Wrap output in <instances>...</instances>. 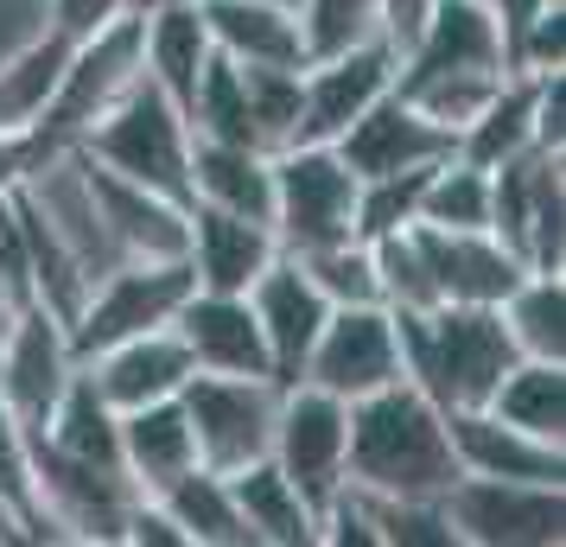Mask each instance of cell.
Segmentation results:
<instances>
[{
  "label": "cell",
  "instance_id": "6da1fadb",
  "mask_svg": "<svg viewBox=\"0 0 566 547\" xmlns=\"http://www.w3.org/2000/svg\"><path fill=\"white\" fill-rule=\"evenodd\" d=\"M459 484V459L439 414L413 382L350 401V452H344V491L363 503H439Z\"/></svg>",
  "mask_w": 566,
  "mask_h": 547
},
{
  "label": "cell",
  "instance_id": "7a4b0ae2",
  "mask_svg": "<svg viewBox=\"0 0 566 547\" xmlns=\"http://www.w3.org/2000/svg\"><path fill=\"white\" fill-rule=\"evenodd\" d=\"M395 338H401V382H413L439 414L484 408L515 364L503 313H484V306L395 313Z\"/></svg>",
  "mask_w": 566,
  "mask_h": 547
},
{
  "label": "cell",
  "instance_id": "3957f363",
  "mask_svg": "<svg viewBox=\"0 0 566 547\" xmlns=\"http://www.w3.org/2000/svg\"><path fill=\"white\" fill-rule=\"evenodd\" d=\"M71 154H83L96 172L122 185H140L154 198H172V204H191V122L172 96H159L154 83L140 77L108 108L96 128L83 134Z\"/></svg>",
  "mask_w": 566,
  "mask_h": 547
},
{
  "label": "cell",
  "instance_id": "277c9868",
  "mask_svg": "<svg viewBox=\"0 0 566 547\" xmlns=\"http://www.w3.org/2000/svg\"><path fill=\"white\" fill-rule=\"evenodd\" d=\"M134 503H140V491L115 465H83V459H64L45 440H32V522H39V547H45V535L57 547L122 541Z\"/></svg>",
  "mask_w": 566,
  "mask_h": 547
},
{
  "label": "cell",
  "instance_id": "5b68a950",
  "mask_svg": "<svg viewBox=\"0 0 566 547\" xmlns=\"http://www.w3.org/2000/svg\"><path fill=\"white\" fill-rule=\"evenodd\" d=\"M134 83H140V20H115V27L77 39L64 52V77H57V96L45 108L39 134H32V147L39 154H71Z\"/></svg>",
  "mask_w": 566,
  "mask_h": 547
},
{
  "label": "cell",
  "instance_id": "8992f818",
  "mask_svg": "<svg viewBox=\"0 0 566 547\" xmlns=\"http://www.w3.org/2000/svg\"><path fill=\"white\" fill-rule=\"evenodd\" d=\"M191 293L198 287L185 274V261H122V267H108L77 306V318L64 325L77 364H90V357H103L128 338H147V332H172V318Z\"/></svg>",
  "mask_w": 566,
  "mask_h": 547
},
{
  "label": "cell",
  "instance_id": "52a82bcc",
  "mask_svg": "<svg viewBox=\"0 0 566 547\" xmlns=\"http://www.w3.org/2000/svg\"><path fill=\"white\" fill-rule=\"evenodd\" d=\"M191 445H198V471L235 477L268 459L274 445V414H281V382L268 376H191L179 395Z\"/></svg>",
  "mask_w": 566,
  "mask_h": 547
},
{
  "label": "cell",
  "instance_id": "ba28073f",
  "mask_svg": "<svg viewBox=\"0 0 566 547\" xmlns=\"http://www.w3.org/2000/svg\"><path fill=\"white\" fill-rule=\"evenodd\" d=\"M357 235V179L332 147L293 140L274 154V242L281 255H318Z\"/></svg>",
  "mask_w": 566,
  "mask_h": 547
},
{
  "label": "cell",
  "instance_id": "9c48e42d",
  "mask_svg": "<svg viewBox=\"0 0 566 547\" xmlns=\"http://www.w3.org/2000/svg\"><path fill=\"white\" fill-rule=\"evenodd\" d=\"M490 235L528 274L566 267V159L522 154L490 172Z\"/></svg>",
  "mask_w": 566,
  "mask_h": 547
},
{
  "label": "cell",
  "instance_id": "30bf717a",
  "mask_svg": "<svg viewBox=\"0 0 566 547\" xmlns=\"http://www.w3.org/2000/svg\"><path fill=\"white\" fill-rule=\"evenodd\" d=\"M344 452H350V401L312 389V382H286L268 465L281 471L318 516L344 496Z\"/></svg>",
  "mask_w": 566,
  "mask_h": 547
},
{
  "label": "cell",
  "instance_id": "8fae6325",
  "mask_svg": "<svg viewBox=\"0 0 566 547\" xmlns=\"http://www.w3.org/2000/svg\"><path fill=\"white\" fill-rule=\"evenodd\" d=\"M439 516L464 547H566V484H496L459 477Z\"/></svg>",
  "mask_w": 566,
  "mask_h": 547
},
{
  "label": "cell",
  "instance_id": "7c38bea8",
  "mask_svg": "<svg viewBox=\"0 0 566 547\" xmlns=\"http://www.w3.org/2000/svg\"><path fill=\"white\" fill-rule=\"evenodd\" d=\"M77 369L83 364L71 350L64 318H52L45 306H27V313L7 318V332H0V401L27 433H39L52 420L57 395L71 389Z\"/></svg>",
  "mask_w": 566,
  "mask_h": 547
},
{
  "label": "cell",
  "instance_id": "4fadbf2b",
  "mask_svg": "<svg viewBox=\"0 0 566 547\" xmlns=\"http://www.w3.org/2000/svg\"><path fill=\"white\" fill-rule=\"evenodd\" d=\"M312 389L337 395V401H363V395L401 382V338H395V313L382 306H337L325 332L312 344L306 376Z\"/></svg>",
  "mask_w": 566,
  "mask_h": 547
},
{
  "label": "cell",
  "instance_id": "5bb4252c",
  "mask_svg": "<svg viewBox=\"0 0 566 547\" xmlns=\"http://www.w3.org/2000/svg\"><path fill=\"white\" fill-rule=\"evenodd\" d=\"M395 71L401 64H395V52H388L382 39L350 45V52H337V57H312L306 71H300V140L306 147H332L350 122H363L395 90Z\"/></svg>",
  "mask_w": 566,
  "mask_h": 547
},
{
  "label": "cell",
  "instance_id": "9a60e30c",
  "mask_svg": "<svg viewBox=\"0 0 566 547\" xmlns=\"http://www.w3.org/2000/svg\"><path fill=\"white\" fill-rule=\"evenodd\" d=\"M332 154L344 159V172H350L357 185H369V179L427 172V166H439V159H452V134H439L420 108L401 103V96L388 90L363 122H350V128L337 134Z\"/></svg>",
  "mask_w": 566,
  "mask_h": 547
},
{
  "label": "cell",
  "instance_id": "2e32d148",
  "mask_svg": "<svg viewBox=\"0 0 566 547\" xmlns=\"http://www.w3.org/2000/svg\"><path fill=\"white\" fill-rule=\"evenodd\" d=\"M242 299H249V313H255V325H261V344H268V376H274L281 389L286 382H300V376H306L312 344H318L325 318H332V306H325L318 287L306 281V267L281 255L255 287L242 293Z\"/></svg>",
  "mask_w": 566,
  "mask_h": 547
},
{
  "label": "cell",
  "instance_id": "e0dca14e",
  "mask_svg": "<svg viewBox=\"0 0 566 547\" xmlns=\"http://www.w3.org/2000/svg\"><path fill=\"white\" fill-rule=\"evenodd\" d=\"M413 235H420V261H427V281H433V306H484V313H496L528 281V267L490 230L446 235L413 223Z\"/></svg>",
  "mask_w": 566,
  "mask_h": 547
},
{
  "label": "cell",
  "instance_id": "ac0fdd59",
  "mask_svg": "<svg viewBox=\"0 0 566 547\" xmlns=\"http://www.w3.org/2000/svg\"><path fill=\"white\" fill-rule=\"evenodd\" d=\"M274 261H281V242H274L268 223L191 204V217H185V274H191L198 293H249Z\"/></svg>",
  "mask_w": 566,
  "mask_h": 547
},
{
  "label": "cell",
  "instance_id": "d6986e66",
  "mask_svg": "<svg viewBox=\"0 0 566 547\" xmlns=\"http://www.w3.org/2000/svg\"><path fill=\"white\" fill-rule=\"evenodd\" d=\"M503 77V32L490 20L484 0H433V20L413 39V52L401 57L395 83H420V77Z\"/></svg>",
  "mask_w": 566,
  "mask_h": 547
},
{
  "label": "cell",
  "instance_id": "ffe728a7",
  "mask_svg": "<svg viewBox=\"0 0 566 547\" xmlns=\"http://www.w3.org/2000/svg\"><path fill=\"white\" fill-rule=\"evenodd\" d=\"M172 338L185 344L191 376H268V344L242 293H191L172 318Z\"/></svg>",
  "mask_w": 566,
  "mask_h": 547
},
{
  "label": "cell",
  "instance_id": "44dd1931",
  "mask_svg": "<svg viewBox=\"0 0 566 547\" xmlns=\"http://www.w3.org/2000/svg\"><path fill=\"white\" fill-rule=\"evenodd\" d=\"M446 440L459 459V477H496V484H566V445H541L503 427L484 408L446 414Z\"/></svg>",
  "mask_w": 566,
  "mask_h": 547
},
{
  "label": "cell",
  "instance_id": "7402d4cb",
  "mask_svg": "<svg viewBox=\"0 0 566 547\" xmlns=\"http://www.w3.org/2000/svg\"><path fill=\"white\" fill-rule=\"evenodd\" d=\"M217 57L235 71H306L300 13L286 0H198Z\"/></svg>",
  "mask_w": 566,
  "mask_h": 547
},
{
  "label": "cell",
  "instance_id": "603a6c76",
  "mask_svg": "<svg viewBox=\"0 0 566 547\" xmlns=\"http://www.w3.org/2000/svg\"><path fill=\"white\" fill-rule=\"evenodd\" d=\"M83 376L96 382L115 414H134V408H159V401H179L185 382H191V357H185V344L172 332H147V338H128L103 350V357H90Z\"/></svg>",
  "mask_w": 566,
  "mask_h": 547
},
{
  "label": "cell",
  "instance_id": "cb8c5ba5",
  "mask_svg": "<svg viewBox=\"0 0 566 547\" xmlns=\"http://www.w3.org/2000/svg\"><path fill=\"white\" fill-rule=\"evenodd\" d=\"M83 166H90V159H83ZM90 191H96L103 230H108V242H115L122 261H185V217H191V204L154 198V191L108 179L96 166H90Z\"/></svg>",
  "mask_w": 566,
  "mask_h": 547
},
{
  "label": "cell",
  "instance_id": "d4e9b609",
  "mask_svg": "<svg viewBox=\"0 0 566 547\" xmlns=\"http://www.w3.org/2000/svg\"><path fill=\"white\" fill-rule=\"evenodd\" d=\"M191 204L223 210V217H249V223L274 230V159L249 154V147L191 140Z\"/></svg>",
  "mask_w": 566,
  "mask_h": 547
},
{
  "label": "cell",
  "instance_id": "484cf974",
  "mask_svg": "<svg viewBox=\"0 0 566 547\" xmlns=\"http://www.w3.org/2000/svg\"><path fill=\"white\" fill-rule=\"evenodd\" d=\"M64 52L71 45L45 27L20 39L13 52H0V147L39 134V122H45V108L57 96V77H64Z\"/></svg>",
  "mask_w": 566,
  "mask_h": 547
},
{
  "label": "cell",
  "instance_id": "4316f807",
  "mask_svg": "<svg viewBox=\"0 0 566 547\" xmlns=\"http://www.w3.org/2000/svg\"><path fill=\"white\" fill-rule=\"evenodd\" d=\"M210 57H217V45H210V27H205L198 0L140 20V77L154 83L159 96H172L179 108L191 103V90L210 71Z\"/></svg>",
  "mask_w": 566,
  "mask_h": 547
},
{
  "label": "cell",
  "instance_id": "83f0119b",
  "mask_svg": "<svg viewBox=\"0 0 566 547\" xmlns=\"http://www.w3.org/2000/svg\"><path fill=\"white\" fill-rule=\"evenodd\" d=\"M185 471H198V445H191V427H185L179 401L122 414V477L134 491L159 496L166 484H179Z\"/></svg>",
  "mask_w": 566,
  "mask_h": 547
},
{
  "label": "cell",
  "instance_id": "f1b7e54d",
  "mask_svg": "<svg viewBox=\"0 0 566 547\" xmlns=\"http://www.w3.org/2000/svg\"><path fill=\"white\" fill-rule=\"evenodd\" d=\"M535 103H541V77H503L496 83V96L478 108V122L452 140V154L464 166H478V172H496V166H510V159L535 154Z\"/></svg>",
  "mask_w": 566,
  "mask_h": 547
},
{
  "label": "cell",
  "instance_id": "f546056e",
  "mask_svg": "<svg viewBox=\"0 0 566 547\" xmlns=\"http://www.w3.org/2000/svg\"><path fill=\"white\" fill-rule=\"evenodd\" d=\"M230 496H235V509H242V522H249L255 547H318V509L268 459L235 471Z\"/></svg>",
  "mask_w": 566,
  "mask_h": 547
},
{
  "label": "cell",
  "instance_id": "4dcf8cb0",
  "mask_svg": "<svg viewBox=\"0 0 566 547\" xmlns=\"http://www.w3.org/2000/svg\"><path fill=\"white\" fill-rule=\"evenodd\" d=\"M484 414H496L503 427H515V433H528L541 445H566V364L515 357L510 376L484 401Z\"/></svg>",
  "mask_w": 566,
  "mask_h": 547
},
{
  "label": "cell",
  "instance_id": "1f68e13d",
  "mask_svg": "<svg viewBox=\"0 0 566 547\" xmlns=\"http://www.w3.org/2000/svg\"><path fill=\"white\" fill-rule=\"evenodd\" d=\"M32 440H45L52 452H64V459H83V465H115L122 471V414L96 395V382H90L83 369L71 376V389L57 395L52 420H45Z\"/></svg>",
  "mask_w": 566,
  "mask_h": 547
},
{
  "label": "cell",
  "instance_id": "d6a6232c",
  "mask_svg": "<svg viewBox=\"0 0 566 547\" xmlns=\"http://www.w3.org/2000/svg\"><path fill=\"white\" fill-rule=\"evenodd\" d=\"M154 503L198 547H255V535H249V522H242V509L230 496V477H217V471H185L179 484H166Z\"/></svg>",
  "mask_w": 566,
  "mask_h": 547
},
{
  "label": "cell",
  "instance_id": "836d02e7",
  "mask_svg": "<svg viewBox=\"0 0 566 547\" xmlns=\"http://www.w3.org/2000/svg\"><path fill=\"white\" fill-rule=\"evenodd\" d=\"M496 313H503V332H510L515 357L566 364V281L560 274H528Z\"/></svg>",
  "mask_w": 566,
  "mask_h": 547
},
{
  "label": "cell",
  "instance_id": "e575fe53",
  "mask_svg": "<svg viewBox=\"0 0 566 547\" xmlns=\"http://www.w3.org/2000/svg\"><path fill=\"white\" fill-rule=\"evenodd\" d=\"M420 230H446V235L490 230V172L464 166L459 154L439 159L427 172V191H420Z\"/></svg>",
  "mask_w": 566,
  "mask_h": 547
},
{
  "label": "cell",
  "instance_id": "d590c367",
  "mask_svg": "<svg viewBox=\"0 0 566 547\" xmlns=\"http://www.w3.org/2000/svg\"><path fill=\"white\" fill-rule=\"evenodd\" d=\"M293 261V255H286ZM306 267V281L318 287L325 306H382V293H376V255H369V242H337V249H318V255H300Z\"/></svg>",
  "mask_w": 566,
  "mask_h": 547
},
{
  "label": "cell",
  "instance_id": "8d00e7d4",
  "mask_svg": "<svg viewBox=\"0 0 566 547\" xmlns=\"http://www.w3.org/2000/svg\"><path fill=\"white\" fill-rule=\"evenodd\" d=\"M242 96H249V128L268 159L300 140V71H242Z\"/></svg>",
  "mask_w": 566,
  "mask_h": 547
},
{
  "label": "cell",
  "instance_id": "74e56055",
  "mask_svg": "<svg viewBox=\"0 0 566 547\" xmlns=\"http://www.w3.org/2000/svg\"><path fill=\"white\" fill-rule=\"evenodd\" d=\"M300 13V45L312 57H337L350 45H369L376 39V0H293Z\"/></svg>",
  "mask_w": 566,
  "mask_h": 547
},
{
  "label": "cell",
  "instance_id": "f35d334b",
  "mask_svg": "<svg viewBox=\"0 0 566 547\" xmlns=\"http://www.w3.org/2000/svg\"><path fill=\"white\" fill-rule=\"evenodd\" d=\"M376 255V293H382V313H427L433 306V281H427V261H420V235H382L369 242Z\"/></svg>",
  "mask_w": 566,
  "mask_h": 547
},
{
  "label": "cell",
  "instance_id": "ab89813d",
  "mask_svg": "<svg viewBox=\"0 0 566 547\" xmlns=\"http://www.w3.org/2000/svg\"><path fill=\"white\" fill-rule=\"evenodd\" d=\"M433 172V166H427ZM427 172H395V179H369L357 185V242H382L420 223V191Z\"/></svg>",
  "mask_w": 566,
  "mask_h": 547
},
{
  "label": "cell",
  "instance_id": "60d3db41",
  "mask_svg": "<svg viewBox=\"0 0 566 547\" xmlns=\"http://www.w3.org/2000/svg\"><path fill=\"white\" fill-rule=\"evenodd\" d=\"M0 503L27 522V535L39 541V522H32V433L7 414V401H0Z\"/></svg>",
  "mask_w": 566,
  "mask_h": 547
},
{
  "label": "cell",
  "instance_id": "b9f144b4",
  "mask_svg": "<svg viewBox=\"0 0 566 547\" xmlns=\"http://www.w3.org/2000/svg\"><path fill=\"white\" fill-rule=\"evenodd\" d=\"M510 71L515 77H554L566 71V7H547L541 20L510 39Z\"/></svg>",
  "mask_w": 566,
  "mask_h": 547
},
{
  "label": "cell",
  "instance_id": "7bdbcfd3",
  "mask_svg": "<svg viewBox=\"0 0 566 547\" xmlns=\"http://www.w3.org/2000/svg\"><path fill=\"white\" fill-rule=\"evenodd\" d=\"M376 522H382L388 547H464L446 528L439 503H376Z\"/></svg>",
  "mask_w": 566,
  "mask_h": 547
},
{
  "label": "cell",
  "instance_id": "ee69618b",
  "mask_svg": "<svg viewBox=\"0 0 566 547\" xmlns=\"http://www.w3.org/2000/svg\"><path fill=\"white\" fill-rule=\"evenodd\" d=\"M318 547H388L382 522H376V503H363V496H337L332 509L318 516Z\"/></svg>",
  "mask_w": 566,
  "mask_h": 547
},
{
  "label": "cell",
  "instance_id": "f6af8a7d",
  "mask_svg": "<svg viewBox=\"0 0 566 547\" xmlns=\"http://www.w3.org/2000/svg\"><path fill=\"white\" fill-rule=\"evenodd\" d=\"M115 20H128L122 0H39V27L57 32L64 45H77V39H90V32L115 27Z\"/></svg>",
  "mask_w": 566,
  "mask_h": 547
},
{
  "label": "cell",
  "instance_id": "bcb514c9",
  "mask_svg": "<svg viewBox=\"0 0 566 547\" xmlns=\"http://www.w3.org/2000/svg\"><path fill=\"white\" fill-rule=\"evenodd\" d=\"M427 20H433V0H376V39L395 52V64L413 52V39L427 32Z\"/></svg>",
  "mask_w": 566,
  "mask_h": 547
},
{
  "label": "cell",
  "instance_id": "7dc6e473",
  "mask_svg": "<svg viewBox=\"0 0 566 547\" xmlns=\"http://www.w3.org/2000/svg\"><path fill=\"white\" fill-rule=\"evenodd\" d=\"M122 547H198V541H191L179 522L159 509L154 496H140V503H134V516H128V528H122Z\"/></svg>",
  "mask_w": 566,
  "mask_h": 547
},
{
  "label": "cell",
  "instance_id": "c3c4849f",
  "mask_svg": "<svg viewBox=\"0 0 566 547\" xmlns=\"http://www.w3.org/2000/svg\"><path fill=\"white\" fill-rule=\"evenodd\" d=\"M484 7H490V20H496V32H503V57H510L515 32L528 27V20H541L547 7H560V0H484Z\"/></svg>",
  "mask_w": 566,
  "mask_h": 547
},
{
  "label": "cell",
  "instance_id": "681fc988",
  "mask_svg": "<svg viewBox=\"0 0 566 547\" xmlns=\"http://www.w3.org/2000/svg\"><path fill=\"white\" fill-rule=\"evenodd\" d=\"M27 159H32V140H13V147H0V198L13 191V179L27 172Z\"/></svg>",
  "mask_w": 566,
  "mask_h": 547
},
{
  "label": "cell",
  "instance_id": "f907efd6",
  "mask_svg": "<svg viewBox=\"0 0 566 547\" xmlns=\"http://www.w3.org/2000/svg\"><path fill=\"white\" fill-rule=\"evenodd\" d=\"M0 547H39V541H32V535H27V522L13 516L7 503H0Z\"/></svg>",
  "mask_w": 566,
  "mask_h": 547
},
{
  "label": "cell",
  "instance_id": "816d5d0a",
  "mask_svg": "<svg viewBox=\"0 0 566 547\" xmlns=\"http://www.w3.org/2000/svg\"><path fill=\"white\" fill-rule=\"evenodd\" d=\"M166 7H191V0H122L128 20H154V13H166Z\"/></svg>",
  "mask_w": 566,
  "mask_h": 547
},
{
  "label": "cell",
  "instance_id": "f5cc1de1",
  "mask_svg": "<svg viewBox=\"0 0 566 547\" xmlns=\"http://www.w3.org/2000/svg\"><path fill=\"white\" fill-rule=\"evenodd\" d=\"M7 318H13V313H7V306H0V332H7Z\"/></svg>",
  "mask_w": 566,
  "mask_h": 547
},
{
  "label": "cell",
  "instance_id": "db71d44e",
  "mask_svg": "<svg viewBox=\"0 0 566 547\" xmlns=\"http://www.w3.org/2000/svg\"><path fill=\"white\" fill-rule=\"evenodd\" d=\"M90 547H122V541H90Z\"/></svg>",
  "mask_w": 566,
  "mask_h": 547
},
{
  "label": "cell",
  "instance_id": "11a10c76",
  "mask_svg": "<svg viewBox=\"0 0 566 547\" xmlns=\"http://www.w3.org/2000/svg\"><path fill=\"white\" fill-rule=\"evenodd\" d=\"M27 7H32V13H39V0H27Z\"/></svg>",
  "mask_w": 566,
  "mask_h": 547
},
{
  "label": "cell",
  "instance_id": "9f6ffc18",
  "mask_svg": "<svg viewBox=\"0 0 566 547\" xmlns=\"http://www.w3.org/2000/svg\"><path fill=\"white\" fill-rule=\"evenodd\" d=\"M286 7H293V0H286Z\"/></svg>",
  "mask_w": 566,
  "mask_h": 547
}]
</instances>
